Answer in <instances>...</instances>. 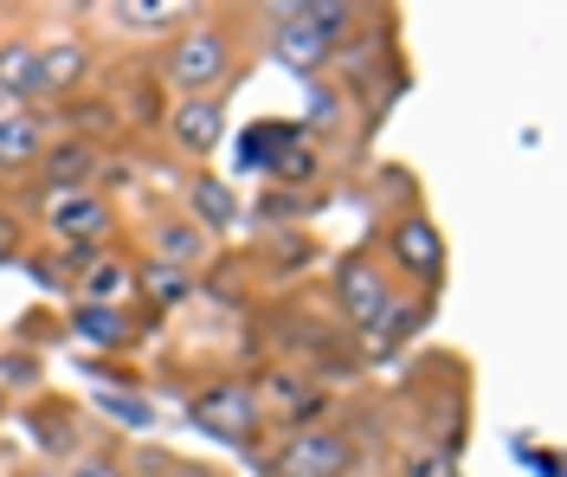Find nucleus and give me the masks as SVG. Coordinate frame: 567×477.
<instances>
[{"mask_svg": "<svg viewBox=\"0 0 567 477\" xmlns=\"http://www.w3.org/2000/svg\"><path fill=\"white\" fill-rule=\"evenodd\" d=\"M65 330L84 342V349H104V355H130L136 349V317L116 310V303H71Z\"/></svg>", "mask_w": 567, "mask_h": 477, "instance_id": "nucleus-11", "label": "nucleus"}, {"mask_svg": "<svg viewBox=\"0 0 567 477\" xmlns=\"http://www.w3.org/2000/svg\"><path fill=\"white\" fill-rule=\"evenodd\" d=\"M59 477H123V465H110V458H97V452H84V458H71Z\"/></svg>", "mask_w": 567, "mask_h": 477, "instance_id": "nucleus-24", "label": "nucleus"}, {"mask_svg": "<svg viewBox=\"0 0 567 477\" xmlns=\"http://www.w3.org/2000/svg\"><path fill=\"white\" fill-rule=\"evenodd\" d=\"M104 20L136 39H155V33H175L181 20H194V7H175V0H110Z\"/></svg>", "mask_w": 567, "mask_h": 477, "instance_id": "nucleus-16", "label": "nucleus"}, {"mask_svg": "<svg viewBox=\"0 0 567 477\" xmlns=\"http://www.w3.org/2000/svg\"><path fill=\"white\" fill-rule=\"evenodd\" d=\"M0 111H7V104H0Z\"/></svg>", "mask_w": 567, "mask_h": 477, "instance_id": "nucleus-27", "label": "nucleus"}, {"mask_svg": "<svg viewBox=\"0 0 567 477\" xmlns=\"http://www.w3.org/2000/svg\"><path fill=\"white\" fill-rule=\"evenodd\" d=\"M239 72V33L213 13H194L175 39H168V59H162V84L175 97H226V84Z\"/></svg>", "mask_w": 567, "mask_h": 477, "instance_id": "nucleus-2", "label": "nucleus"}, {"mask_svg": "<svg viewBox=\"0 0 567 477\" xmlns=\"http://www.w3.org/2000/svg\"><path fill=\"white\" fill-rule=\"evenodd\" d=\"M361 445H354L349 426H297L290 439L265 458V477H349Z\"/></svg>", "mask_w": 567, "mask_h": 477, "instance_id": "nucleus-3", "label": "nucleus"}, {"mask_svg": "<svg viewBox=\"0 0 567 477\" xmlns=\"http://www.w3.org/2000/svg\"><path fill=\"white\" fill-rule=\"evenodd\" d=\"M39 200L52 194H84V187L104 182V143H84V136H52L39 148Z\"/></svg>", "mask_w": 567, "mask_h": 477, "instance_id": "nucleus-9", "label": "nucleus"}, {"mask_svg": "<svg viewBox=\"0 0 567 477\" xmlns=\"http://www.w3.org/2000/svg\"><path fill=\"white\" fill-rule=\"evenodd\" d=\"M45 143L52 129L39 123V111H0V168H33Z\"/></svg>", "mask_w": 567, "mask_h": 477, "instance_id": "nucleus-19", "label": "nucleus"}, {"mask_svg": "<svg viewBox=\"0 0 567 477\" xmlns=\"http://www.w3.org/2000/svg\"><path fill=\"white\" fill-rule=\"evenodd\" d=\"M258 413H278L290 433H297V426H322L329 394H322L317 374H303V367H284V374H271V394H258Z\"/></svg>", "mask_w": 567, "mask_h": 477, "instance_id": "nucleus-10", "label": "nucleus"}, {"mask_svg": "<svg viewBox=\"0 0 567 477\" xmlns=\"http://www.w3.org/2000/svg\"><path fill=\"white\" fill-rule=\"evenodd\" d=\"M39 226L59 252H91V246H110V232H116V200L104 187L52 194V200H39Z\"/></svg>", "mask_w": 567, "mask_h": 477, "instance_id": "nucleus-5", "label": "nucleus"}, {"mask_svg": "<svg viewBox=\"0 0 567 477\" xmlns=\"http://www.w3.org/2000/svg\"><path fill=\"white\" fill-rule=\"evenodd\" d=\"M271 59L290 65L297 77H329L336 52L354 39V27L368 20L354 0H290V7H271Z\"/></svg>", "mask_w": 567, "mask_h": 477, "instance_id": "nucleus-1", "label": "nucleus"}, {"mask_svg": "<svg viewBox=\"0 0 567 477\" xmlns=\"http://www.w3.org/2000/svg\"><path fill=\"white\" fill-rule=\"evenodd\" d=\"M303 143V123H258L246 136V168H258L265 162V175H271V162H278L284 148H297Z\"/></svg>", "mask_w": 567, "mask_h": 477, "instance_id": "nucleus-21", "label": "nucleus"}, {"mask_svg": "<svg viewBox=\"0 0 567 477\" xmlns=\"http://www.w3.org/2000/svg\"><path fill=\"white\" fill-rule=\"evenodd\" d=\"M381 246L393 258V278H406V284H439L445 278V232L425 220V214H400V220L381 232Z\"/></svg>", "mask_w": 567, "mask_h": 477, "instance_id": "nucleus-7", "label": "nucleus"}, {"mask_svg": "<svg viewBox=\"0 0 567 477\" xmlns=\"http://www.w3.org/2000/svg\"><path fill=\"white\" fill-rule=\"evenodd\" d=\"M162 143L181 162H213L226 143V97H175L162 116Z\"/></svg>", "mask_w": 567, "mask_h": 477, "instance_id": "nucleus-8", "label": "nucleus"}, {"mask_svg": "<svg viewBox=\"0 0 567 477\" xmlns=\"http://www.w3.org/2000/svg\"><path fill=\"white\" fill-rule=\"evenodd\" d=\"M130 291H136V265L116 252H104L91 271H78V303H116V310H130Z\"/></svg>", "mask_w": 567, "mask_h": 477, "instance_id": "nucleus-18", "label": "nucleus"}, {"mask_svg": "<svg viewBox=\"0 0 567 477\" xmlns=\"http://www.w3.org/2000/svg\"><path fill=\"white\" fill-rule=\"evenodd\" d=\"M329 297H336V317H342V323L361 335L368 323H381V317L393 310L400 284H393V271L381 265V258L349 252L342 265H336V278H329Z\"/></svg>", "mask_w": 567, "mask_h": 477, "instance_id": "nucleus-6", "label": "nucleus"}, {"mask_svg": "<svg viewBox=\"0 0 567 477\" xmlns=\"http://www.w3.org/2000/svg\"><path fill=\"white\" fill-rule=\"evenodd\" d=\"M136 291L148 297L155 310H181V303L200 291V284H194V271H175V265H155V258H142V265H136Z\"/></svg>", "mask_w": 567, "mask_h": 477, "instance_id": "nucleus-20", "label": "nucleus"}, {"mask_svg": "<svg viewBox=\"0 0 567 477\" xmlns=\"http://www.w3.org/2000/svg\"><path fill=\"white\" fill-rule=\"evenodd\" d=\"M420 330H425V303H420V297H393L388 317L354 335V355H361V362H393V355H400Z\"/></svg>", "mask_w": 567, "mask_h": 477, "instance_id": "nucleus-12", "label": "nucleus"}, {"mask_svg": "<svg viewBox=\"0 0 567 477\" xmlns=\"http://www.w3.org/2000/svg\"><path fill=\"white\" fill-rule=\"evenodd\" d=\"M400 477H452V445L445 439H413V445H400Z\"/></svg>", "mask_w": 567, "mask_h": 477, "instance_id": "nucleus-22", "label": "nucleus"}, {"mask_svg": "<svg viewBox=\"0 0 567 477\" xmlns=\"http://www.w3.org/2000/svg\"><path fill=\"white\" fill-rule=\"evenodd\" d=\"M84 77H91V45H84V39L39 45V84H45V97H59V104H78Z\"/></svg>", "mask_w": 567, "mask_h": 477, "instance_id": "nucleus-14", "label": "nucleus"}, {"mask_svg": "<svg viewBox=\"0 0 567 477\" xmlns=\"http://www.w3.org/2000/svg\"><path fill=\"white\" fill-rule=\"evenodd\" d=\"M207 232H200V226L187 220V214H175V220H155L148 226V258H155V265H175V271H194V265H200V258H207Z\"/></svg>", "mask_w": 567, "mask_h": 477, "instance_id": "nucleus-15", "label": "nucleus"}, {"mask_svg": "<svg viewBox=\"0 0 567 477\" xmlns=\"http://www.w3.org/2000/svg\"><path fill=\"white\" fill-rule=\"evenodd\" d=\"M187 220L200 226L207 239L226 232V226L239 220V194L219 182V175H194V182H187Z\"/></svg>", "mask_w": 567, "mask_h": 477, "instance_id": "nucleus-17", "label": "nucleus"}, {"mask_svg": "<svg viewBox=\"0 0 567 477\" xmlns=\"http://www.w3.org/2000/svg\"><path fill=\"white\" fill-rule=\"evenodd\" d=\"M27 477H59V471H27Z\"/></svg>", "mask_w": 567, "mask_h": 477, "instance_id": "nucleus-26", "label": "nucleus"}, {"mask_svg": "<svg viewBox=\"0 0 567 477\" xmlns=\"http://www.w3.org/2000/svg\"><path fill=\"white\" fill-rule=\"evenodd\" d=\"M7 258H20V239H13V220H0V265Z\"/></svg>", "mask_w": 567, "mask_h": 477, "instance_id": "nucleus-25", "label": "nucleus"}, {"mask_svg": "<svg viewBox=\"0 0 567 477\" xmlns=\"http://www.w3.org/2000/svg\"><path fill=\"white\" fill-rule=\"evenodd\" d=\"M187 413H194V426L213 433L219 445H233V452H258L265 413H258V387H251V381H207Z\"/></svg>", "mask_w": 567, "mask_h": 477, "instance_id": "nucleus-4", "label": "nucleus"}, {"mask_svg": "<svg viewBox=\"0 0 567 477\" xmlns=\"http://www.w3.org/2000/svg\"><path fill=\"white\" fill-rule=\"evenodd\" d=\"M97 406H104V413H116L123 426H148V406L130 401V394H97Z\"/></svg>", "mask_w": 567, "mask_h": 477, "instance_id": "nucleus-23", "label": "nucleus"}, {"mask_svg": "<svg viewBox=\"0 0 567 477\" xmlns=\"http://www.w3.org/2000/svg\"><path fill=\"white\" fill-rule=\"evenodd\" d=\"M0 104H7V111H33V104H45L33 39H0Z\"/></svg>", "mask_w": 567, "mask_h": 477, "instance_id": "nucleus-13", "label": "nucleus"}]
</instances>
